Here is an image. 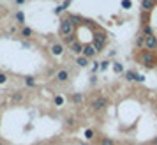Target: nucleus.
Instances as JSON below:
<instances>
[{"label": "nucleus", "mask_w": 157, "mask_h": 145, "mask_svg": "<svg viewBox=\"0 0 157 145\" xmlns=\"http://www.w3.org/2000/svg\"><path fill=\"white\" fill-rule=\"evenodd\" d=\"M138 62L143 64L145 67H154V65L157 64V55L152 53V51L143 50V51H140V55H138Z\"/></svg>", "instance_id": "1"}, {"label": "nucleus", "mask_w": 157, "mask_h": 145, "mask_svg": "<svg viewBox=\"0 0 157 145\" xmlns=\"http://www.w3.org/2000/svg\"><path fill=\"white\" fill-rule=\"evenodd\" d=\"M72 32H74V25L69 18H64L62 23H60V36L62 37H69L72 36Z\"/></svg>", "instance_id": "2"}, {"label": "nucleus", "mask_w": 157, "mask_h": 145, "mask_svg": "<svg viewBox=\"0 0 157 145\" xmlns=\"http://www.w3.org/2000/svg\"><path fill=\"white\" fill-rule=\"evenodd\" d=\"M108 106V99L104 96H99V97H95L92 101V110L94 112H102V110Z\"/></svg>", "instance_id": "3"}, {"label": "nucleus", "mask_w": 157, "mask_h": 145, "mask_svg": "<svg viewBox=\"0 0 157 145\" xmlns=\"http://www.w3.org/2000/svg\"><path fill=\"white\" fill-rule=\"evenodd\" d=\"M145 50L147 51H157V36L154 34V36H148L147 37V41H145Z\"/></svg>", "instance_id": "4"}, {"label": "nucleus", "mask_w": 157, "mask_h": 145, "mask_svg": "<svg viewBox=\"0 0 157 145\" xmlns=\"http://www.w3.org/2000/svg\"><path fill=\"white\" fill-rule=\"evenodd\" d=\"M94 46H95V50H97V51H101L104 46H106V36H104V34H95Z\"/></svg>", "instance_id": "5"}, {"label": "nucleus", "mask_w": 157, "mask_h": 145, "mask_svg": "<svg viewBox=\"0 0 157 145\" xmlns=\"http://www.w3.org/2000/svg\"><path fill=\"white\" fill-rule=\"evenodd\" d=\"M95 55H97V50H95V46H94V44H85V46H83V57L94 58Z\"/></svg>", "instance_id": "6"}, {"label": "nucleus", "mask_w": 157, "mask_h": 145, "mask_svg": "<svg viewBox=\"0 0 157 145\" xmlns=\"http://www.w3.org/2000/svg\"><path fill=\"white\" fill-rule=\"evenodd\" d=\"M155 7V0H141V11L143 13H150Z\"/></svg>", "instance_id": "7"}, {"label": "nucleus", "mask_w": 157, "mask_h": 145, "mask_svg": "<svg viewBox=\"0 0 157 145\" xmlns=\"http://www.w3.org/2000/svg\"><path fill=\"white\" fill-rule=\"evenodd\" d=\"M51 53H53V55H57V57H60V55L64 53V44L53 43V44H51Z\"/></svg>", "instance_id": "8"}, {"label": "nucleus", "mask_w": 157, "mask_h": 145, "mask_svg": "<svg viewBox=\"0 0 157 145\" xmlns=\"http://www.w3.org/2000/svg\"><path fill=\"white\" fill-rule=\"evenodd\" d=\"M69 80V71H65V69H60V71L57 72V81H60V83H64V81Z\"/></svg>", "instance_id": "9"}, {"label": "nucleus", "mask_w": 157, "mask_h": 145, "mask_svg": "<svg viewBox=\"0 0 157 145\" xmlns=\"http://www.w3.org/2000/svg\"><path fill=\"white\" fill-rule=\"evenodd\" d=\"M71 51H72V53H76V55L83 53V44L78 43V41H76V43H72V44H71Z\"/></svg>", "instance_id": "10"}, {"label": "nucleus", "mask_w": 157, "mask_h": 145, "mask_svg": "<svg viewBox=\"0 0 157 145\" xmlns=\"http://www.w3.org/2000/svg\"><path fill=\"white\" fill-rule=\"evenodd\" d=\"M13 103H21L23 101V92H14V94H11V97H9Z\"/></svg>", "instance_id": "11"}, {"label": "nucleus", "mask_w": 157, "mask_h": 145, "mask_svg": "<svg viewBox=\"0 0 157 145\" xmlns=\"http://www.w3.org/2000/svg\"><path fill=\"white\" fill-rule=\"evenodd\" d=\"M72 103H76V104H81V103L85 101V97H83V94H72L71 96Z\"/></svg>", "instance_id": "12"}, {"label": "nucleus", "mask_w": 157, "mask_h": 145, "mask_svg": "<svg viewBox=\"0 0 157 145\" xmlns=\"http://www.w3.org/2000/svg\"><path fill=\"white\" fill-rule=\"evenodd\" d=\"M69 6H71V0H65V2L62 4V6H60V7L55 9V14H60V13H62V11H65V9L69 7Z\"/></svg>", "instance_id": "13"}, {"label": "nucleus", "mask_w": 157, "mask_h": 145, "mask_svg": "<svg viewBox=\"0 0 157 145\" xmlns=\"http://www.w3.org/2000/svg\"><path fill=\"white\" fill-rule=\"evenodd\" d=\"M145 41H147V37L143 36V34H140V36L136 37V46H138V48H143V46H145Z\"/></svg>", "instance_id": "14"}, {"label": "nucleus", "mask_w": 157, "mask_h": 145, "mask_svg": "<svg viewBox=\"0 0 157 145\" xmlns=\"http://www.w3.org/2000/svg\"><path fill=\"white\" fill-rule=\"evenodd\" d=\"M76 64H78L79 67H86V65H88V58H86V57H78Z\"/></svg>", "instance_id": "15"}, {"label": "nucleus", "mask_w": 157, "mask_h": 145, "mask_svg": "<svg viewBox=\"0 0 157 145\" xmlns=\"http://www.w3.org/2000/svg\"><path fill=\"white\" fill-rule=\"evenodd\" d=\"M141 34H143V36H145V37H148V36H154V30L150 29L148 25H145V27H143V29H141Z\"/></svg>", "instance_id": "16"}, {"label": "nucleus", "mask_w": 157, "mask_h": 145, "mask_svg": "<svg viewBox=\"0 0 157 145\" xmlns=\"http://www.w3.org/2000/svg\"><path fill=\"white\" fill-rule=\"evenodd\" d=\"M113 71L117 72V74H120V72H124V67H122L120 62H113Z\"/></svg>", "instance_id": "17"}, {"label": "nucleus", "mask_w": 157, "mask_h": 145, "mask_svg": "<svg viewBox=\"0 0 157 145\" xmlns=\"http://www.w3.org/2000/svg\"><path fill=\"white\" fill-rule=\"evenodd\" d=\"M125 78H127V81H134L136 71H127V72H125Z\"/></svg>", "instance_id": "18"}, {"label": "nucleus", "mask_w": 157, "mask_h": 145, "mask_svg": "<svg viewBox=\"0 0 157 145\" xmlns=\"http://www.w3.org/2000/svg\"><path fill=\"white\" fill-rule=\"evenodd\" d=\"M101 145H115V142L111 138H101Z\"/></svg>", "instance_id": "19"}, {"label": "nucleus", "mask_w": 157, "mask_h": 145, "mask_svg": "<svg viewBox=\"0 0 157 145\" xmlns=\"http://www.w3.org/2000/svg\"><path fill=\"white\" fill-rule=\"evenodd\" d=\"M16 20H18V23H25V14H23L21 11L16 13Z\"/></svg>", "instance_id": "20"}, {"label": "nucleus", "mask_w": 157, "mask_h": 145, "mask_svg": "<svg viewBox=\"0 0 157 145\" xmlns=\"http://www.w3.org/2000/svg\"><path fill=\"white\" fill-rule=\"evenodd\" d=\"M21 36H23V37H30V36H32V29L25 27V29L21 30Z\"/></svg>", "instance_id": "21"}, {"label": "nucleus", "mask_w": 157, "mask_h": 145, "mask_svg": "<svg viewBox=\"0 0 157 145\" xmlns=\"http://www.w3.org/2000/svg\"><path fill=\"white\" fill-rule=\"evenodd\" d=\"M67 18H69V20H71L72 22V25H76V23H81V18H79V16H67Z\"/></svg>", "instance_id": "22"}, {"label": "nucleus", "mask_w": 157, "mask_h": 145, "mask_svg": "<svg viewBox=\"0 0 157 145\" xmlns=\"http://www.w3.org/2000/svg\"><path fill=\"white\" fill-rule=\"evenodd\" d=\"M55 104H57V106H62V104H64V97H62V96H55Z\"/></svg>", "instance_id": "23"}, {"label": "nucleus", "mask_w": 157, "mask_h": 145, "mask_svg": "<svg viewBox=\"0 0 157 145\" xmlns=\"http://www.w3.org/2000/svg\"><path fill=\"white\" fill-rule=\"evenodd\" d=\"M131 6H132V2H131V0H122V7H124V9H131Z\"/></svg>", "instance_id": "24"}, {"label": "nucleus", "mask_w": 157, "mask_h": 145, "mask_svg": "<svg viewBox=\"0 0 157 145\" xmlns=\"http://www.w3.org/2000/svg\"><path fill=\"white\" fill-rule=\"evenodd\" d=\"M85 138L86 140H92L94 138V129H86L85 131Z\"/></svg>", "instance_id": "25"}, {"label": "nucleus", "mask_w": 157, "mask_h": 145, "mask_svg": "<svg viewBox=\"0 0 157 145\" xmlns=\"http://www.w3.org/2000/svg\"><path fill=\"white\" fill-rule=\"evenodd\" d=\"M27 85H29V87H34V85H36V81H34V78H32V76H27Z\"/></svg>", "instance_id": "26"}, {"label": "nucleus", "mask_w": 157, "mask_h": 145, "mask_svg": "<svg viewBox=\"0 0 157 145\" xmlns=\"http://www.w3.org/2000/svg\"><path fill=\"white\" fill-rule=\"evenodd\" d=\"M134 81H140V83H143V81H145V76H143V74H140V72H136Z\"/></svg>", "instance_id": "27"}, {"label": "nucleus", "mask_w": 157, "mask_h": 145, "mask_svg": "<svg viewBox=\"0 0 157 145\" xmlns=\"http://www.w3.org/2000/svg\"><path fill=\"white\" fill-rule=\"evenodd\" d=\"M108 65H109V62H108V60H104V62H101V71H104V69H108Z\"/></svg>", "instance_id": "28"}, {"label": "nucleus", "mask_w": 157, "mask_h": 145, "mask_svg": "<svg viewBox=\"0 0 157 145\" xmlns=\"http://www.w3.org/2000/svg\"><path fill=\"white\" fill-rule=\"evenodd\" d=\"M6 81H7V76H6L4 72H0V85H2V83H6Z\"/></svg>", "instance_id": "29"}, {"label": "nucleus", "mask_w": 157, "mask_h": 145, "mask_svg": "<svg viewBox=\"0 0 157 145\" xmlns=\"http://www.w3.org/2000/svg\"><path fill=\"white\" fill-rule=\"evenodd\" d=\"M74 124H76V120H74V117H69V119H67V126H74Z\"/></svg>", "instance_id": "30"}, {"label": "nucleus", "mask_w": 157, "mask_h": 145, "mask_svg": "<svg viewBox=\"0 0 157 145\" xmlns=\"http://www.w3.org/2000/svg\"><path fill=\"white\" fill-rule=\"evenodd\" d=\"M16 4H20V6H21V4H25V0H16Z\"/></svg>", "instance_id": "31"}, {"label": "nucleus", "mask_w": 157, "mask_h": 145, "mask_svg": "<svg viewBox=\"0 0 157 145\" xmlns=\"http://www.w3.org/2000/svg\"><path fill=\"white\" fill-rule=\"evenodd\" d=\"M152 143H154V145H157V138H154V142H152Z\"/></svg>", "instance_id": "32"}, {"label": "nucleus", "mask_w": 157, "mask_h": 145, "mask_svg": "<svg viewBox=\"0 0 157 145\" xmlns=\"http://www.w3.org/2000/svg\"><path fill=\"white\" fill-rule=\"evenodd\" d=\"M0 145H2V142H0Z\"/></svg>", "instance_id": "33"}, {"label": "nucleus", "mask_w": 157, "mask_h": 145, "mask_svg": "<svg viewBox=\"0 0 157 145\" xmlns=\"http://www.w3.org/2000/svg\"><path fill=\"white\" fill-rule=\"evenodd\" d=\"M155 4H157V0H155Z\"/></svg>", "instance_id": "34"}, {"label": "nucleus", "mask_w": 157, "mask_h": 145, "mask_svg": "<svg viewBox=\"0 0 157 145\" xmlns=\"http://www.w3.org/2000/svg\"><path fill=\"white\" fill-rule=\"evenodd\" d=\"M155 55H157V51H155Z\"/></svg>", "instance_id": "35"}, {"label": "nucleus", "mask_w": 157, "mask_h": 145, "mask_svg": "<svg viewBox=\"0 0 157 145\" xmlns=\"http://www.w3.org/2000/svg\"><path fill=\"white\" fill-rule=\"evenodd\" d=\"M155 36H157V34H155Z\"/></svg>", "instance_id": "36"}]
</instances>
